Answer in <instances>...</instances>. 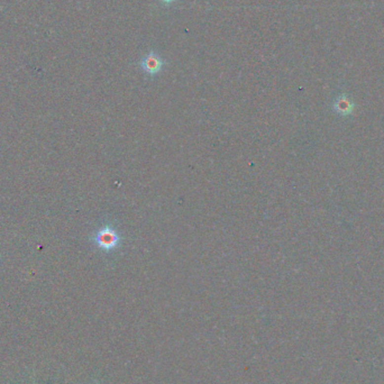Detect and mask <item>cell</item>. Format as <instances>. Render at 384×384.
<instances>
[{
    "label": "cell",
    "mask_w": 384,
    "mask_h": 384,
    "mask_svg": "<svg viewBox=\"0 0 384 384\" xmlns=\"http://www.w3.org/2000/svg\"><path fill=\"white\" fill-rule=\"evenodd\" d=\"M93 242L100 250L105 252H112L119 246L121 237L115 228L112 226H104L99 228L93 236Z\"/></svg>",
    "instance_id": "6da1fadb"
},
{
    "label": "cell",
    "mask_w": 384,
    "mask_h": 384,
    "mask_svg": "<svg viewBox=\"0 0 384 384\" xmlns=\"http://www.w3.org/2000/svg\"><path fill=\"white\" fill-rule=\"evenodd\" d=\"M160 1L164 3V5H171V3L177 1V0H160Z\"/></svg>",
    "instance_id": "277c9868"
},
{
    "label": "cell",
    "mask_w": 384,
    "mask_h": 384,
    "mask_svg": "<svg viewBox=\"0 0 384 384\" xmlns=\"http://www.w3.org/2000/svg\"><path fill=\"white\" fill-rule=\"evenodd\" d=\"M355 105L350 101L348 98L345 96H342L335 101L334 104V110L336 113L340 114L342 116H348L353 113Z\"/></svg>",
    "instance_id": "3957f363"
},
{
    "label": "cell",
    "mask_w": 384,
    "mask_h": 384,
    "mask_svg": "<svg viewBox=\"0 0 384 384\" xmlns=\"http://www.w3.org/2000/svg\"><path fill=\"white\" fill-rule=\"evenodd\" d=\"M141 69L149 76H156L164 68L165 62L157 53L150 52L145 54L141 60Z\"/></svg>",
    "instance_id": "7a4b0ae2"
}]
</instances>
